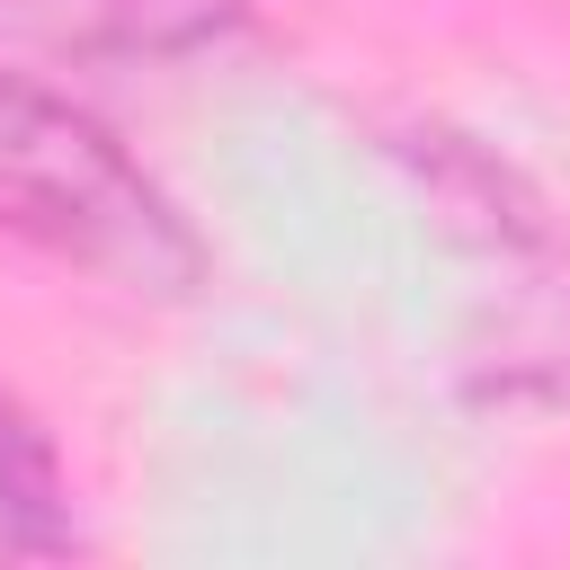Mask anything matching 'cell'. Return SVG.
<instances>
[{"label":"cell","instance_id":"6da1fadb","mask_svg":"<svg viewBox=\"0 0 570 570\" xmlns=\"http://www.w3.org/2000/svg\"><path fill=\"white\" fill-rule=\"evenodd\" d=\"M0 232L125 303H196L214 285V249L187 223V205L53 71H27L9 53H0Z\"/></svg>","mask_w":570,"mask_h":570},{"label":"cell","instance_id":"7a4b0ae2","mask_svg":"<svg viewBox=\"0 0 570 570\" xmlns=\"http://www.w3.org/2000/svg\"><path fill=\"white\" fill-rule=\"evenodd\" d=\"M249 36V0H0V53L45 71H187Z\"/></svg>","mask_w":570,"mask_h":570},{"label":"cell","instance_id":"3957f363","mask_svg":"<svg viewBox=\"0 0 570 570\" xmlns=\"http://www.w3.org/2000/svg\"><path fill=\"white\" fill-rule=\"evenodd\" d=\"M0 525L27 552H53L62 543V463H53V436L9 392H0Z\"/></svg>","mask_w":570,"mask_h":570}]
</instances>
